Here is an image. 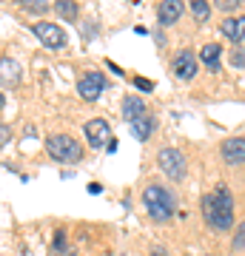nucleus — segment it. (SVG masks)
Instances as JSON below:
<instances>
[{"instance_id":"f257e3e1","label":"nucleus","mask_w":245,"mask_h":256,"mask_svg":"<svg viewBox=\"0 0 245 256\" xmlns=\"http://www.w3.org/2000/svg\"><path fill=\"white\" fill-rule=\"evenodd\" d=\"M202 216L217 234H225V230L234 228V196L225 185H217L202 200Z\"/></svg>"},{"instance_id":"f03ea898","label":"nucleus","mask_w":245,"mask_h":256,"mask_svg":"<svg viewBox=\"0 0 245 256\" xmlns=\"http://www.w3.org/2000/svg\"><path fill=\"white\" fill-rule=\"evenodd\" d=\"M143 202H145V208H148V216L157 222L168 220L174 214V196L163 185H148L143 191Z\"/></svg>"},{"instance_id":"7ed1b4c3","label":"nucleus","mask_w":245,"mask_h":256,"mask_svg":"<svg viewBox=\"0 0 245 256\" xmlns=\"http://www.w3.org/2000/svg\"><path fill=\"white\" fill-rule=\"evenodd\" d=\"M46 151L52 160L57 162H77L80 160V146H77V140H72L69 134H55V137L46 140Z\"/></svg>"},{"instance_id":"20e7f679","label":"nucleus","mask_w":245,"mask_h":256,"mask_svg":"<svg viewBox=\"0 0 245 256\" xmlns=\"http://www.w3.org/2000/svg\"><path fill=\"white\" fill-rule=\"evenodd\" d=\"M157 162L163 168V174L171 176V180H182L185 176V154L177 151V148H163L157 154Z\"/></svg>"},{"instance_id":"39448f33","label":"nucleus","mask_w":245,"mask_h":256,"mask_svg":"<svg viewBox=\"0 0 245 256\" xmlns=\"http://www.w3.org/2000/svg\"><path fill=\"white\" fill-rule=\"evenodd\" d=\"M32 32L37 34V40H40L46 48H63V46H66L63 28L55 26V23H49V20H40V23H35V26H32Z\"/></svg>"},{"instance_id":"423d86ee","label":"nucleus","mask_w":245,"mask_h":256,"mask_svg":"<svg viewBox=\"0 0 245 256\" xmlns=\"http://www.w3.org/2000/svg\"><path fill=\"white\" fill-rule=\"evenodd\" d=\"M83 131H86V140H89L91 148H109L111 128H109V122H106V120H89Z\"/></svg>"},{"instance_id":"0eeeda50","label":"nucleus","mask_w":245,"mask_h":256,"mask_svg":"<svg viewBox=\"0 0 245 256\" xmlns=\"http://www.w3.org/2000/svg\"><path fill=\"white\" fill-rule=\"evenodd\" d=\"M103 88H106V80H103L100 72H91L86 74V77H80V82H77V94H80L83 100H97L103 94Z\"/></svg>"},{"instance_id":"6e6552de","label":"nucleus","mask_w":245,"mask_h":256,"mask_svg":"<svg viewBox=\"0 0 245 256\" xmlns=\"http://www.w3.org/2000/svg\"><path fill=\"white\" fill-rule=\"evenodd\" d=\"M171 72H174V77H177V80H194V74H197V57L191 54L188 48H185V52H180V54L174 57Z\"/></svg>"},{"instance_id":"1a4fd4ad","label":"nucleus","mask_w":245,"mask_h":256,"mask_svg":"<svg viewBox=\"0 0 245 256\" xmlns=\"http://www.w3.org/2000/svg\"><path fill=\"white\" fill-rule=\"evenodd\" d=\"M222 160L228 165H242L245 162V140L242 137H231L222 142Z\"/></svg>"},{"instance_id":"9d476101","label":"nucleus","mask_w":245,"mask_h":256,"mask_svg":"<svg viewBox=\"0 0 245 256\" xmlns=\"http://www.w3.org/2000/svg\"><path fill=\"white\" fill-rule=\"evenodd\" d=\"M182 6L180 0H165V3H160V9H157V18H160V23L163 26H171V23H177L182 14Z\"/></svg>"},{"instance_id":"9b49d317","label":"nucleus","mask_w":245,"mask_h":256,"mask_svg":"<svg viewBox=\"0 0 245 256\" xmlns=\"http://www.w3.org/2000/svg\"><path fill=\"white\" fill-rule=\"evenodd\" d=\"M219 32L231 40V43H239L245 37V14H239V18H228L222 26H219Z\"/></svg>"},{"instance_id":"f8f14e48","label":"nucleus","mask_w":245,"mask_h":256,"mask_svg":"<svg viewBox=\"0 0 245 256\" xmlns=\"http://www.w3.org/2000/svg\"><path fill=\"white\" fill-rule=\"evenodd\" d=\"M123 117H126V122H134V120L145 117V102L140 97H131L128 94L126 100H123Z\"/></svg>"},{"instance_id":"ddd939ff","label":"nucleus","mask_w":245,"mask_h":256,"mask_svg":"<svg viewBox=\"0 0 245 256\" xmlns=\"http://www.w3.org/2000/svg\"><path fill=\"white\" fill-rule=\"evenodd\" d=\"M219 54H222V46L219 43H208V46H202L200 60L208 66V72H219Z\"/></svg>"},{"instance_id":"4468645a","label":"nucleus","mask_w":245,"mask_h":256,"mask_svg":"<svg viewBox=\"0 0 245 256\" xmlns=\"http://www.w3.org/2000/svg\"><path fill=\"white\" fill-rule=\"evenodd\" d=\"M128 126H131V134H134V137L140 140V142H145V140L151 137V128H154V117H148V114H145V117L134 120V122H128Z\"/></svg>"},{"instance_id":"2eb2a0df","label":"nucleus","mask_w":245,"mask_h":256,"mask_svg":"<svg viewBox=\"0 0 245 256\" xmlns=\"http://www.w3.org/2000/svg\"><path fill=\"white\" fill-rule=\"evenodd\" d=\"M18 80H20V66L15 60H0V82L12 86V82H18Z\"/></svg>"},{"instance_id":"dca6fc26","label":"nucleus","mask_w":245,"mask_h":256,"mask_svg":"<svg viewBox=\"0 0 245 256\" xmlns=\"http://www.w3.org/2000/svg\"><path fill=\"white\" fill-rule=\"evenodd\" d=\"M191 14H194V20H208L211 18V6L208 3H205V0H194V3H191Z\"/></svg>"},{"instance_id":"f3484780","label":"nucleus","mask_w":245,"mask_h":256,"mask_svg":"<svg viewBox=\"0 0 245 256\" xmlns=\"http://www.w3.org/2000/svg\"><path fill=\"white\" fill-rule=\"evenodd\" d=\"M55 12L60 14V18H66V20H74V18H77V6H74V3H69V0H60V3H55Z\"/></svg>"},{"instance_id":"a211bd4d","label":"nucleus","mask_w":245,"mask_h":256,"mask_svg":"<svg viewBox=\"0 0 245 256\" xmlns=\"http://www.w3.org/2000/svg\"><path fill=\"white\" fill-rule=\"evenodd\" d=\"M234 250H239V254L245 250V225H239V230H236V236H234Z\"/></svg>"},{"instance_id":"6ab92c4d","label":"nucleus","mask_w":245,"mask_h":256,"mask_svg":"<svg viewBox=\"0 0 245 256\" xmlns=\"http://www.w3.org/2000/svg\"><path fill=\"white\" fill-rule=\"evenodd\" d=\"M63 250H66V234L57 230L55 234V254H63Z\"/></svg>"},{"instance_id":"aec40b11","label":"nucleus","mask_w":245,"mask_h":256,"mask_svg":"<svg viewBox=\"0 0 245 256\" xmlns=\"http://www.w3.org/2000/svg\"><path fill=\"white\" fill-rule=\"evenodd\" d=\"M134 86L140 88V92H154V82H151V80H145V77H137Z\"/></svg>"},{"instance_id":"412c9836","label":"nucleus","mask_w":245,"mask_h":256,"mask_svg":"<svg viewBox=\"0 0 245 256\" xmlns=\"http://www.w3.org/2000/svg\"><path fill=\"white\" fill-rule=\"evenodd\" d=\"M23 6H26L29 12H46V3H43V0H26Z\"/></svg>"},{"instance_id":"4be33fe9","label":"nucleus","mask_w":245,"mask_h":256,"mask_svg":"<svg viewBox=\"0 0 245 256\" xmlns=\"http://www.w3.org/2000/svg\"><path fill=\"white\" fill-rule=\"evenodd\" d=\"M217 6L222 12H236V9H239V3H236V0H219Z\"/></svg>"},{"instance_id":"5701e85b","label":"nucleus","mask_w":245,"mask_h":256,"mask_svg":"<svg viewBox=\"0 0 245 256\" xmlns=\"http://www.w3.org/2000/svg\"><path fill=\"white\" fill-rule=\"evenodd\" d=\"M6 142H9V128L0 126V146H6Z\"/></svg>"},{"instance_id":"b1692460","label":"nucleus","mask_w":245,"mask_h":256,"mask_svg":"<svg viewBox=\"0 0 245 256\" xmlns=\"http://www.w3.org/2000/svg\"><path fill=\"white\" fill-rule=\"evenodd\" d=\"M234 63H236V66H245V54H242V52H236V57H234Z\"/></svg>"},{"instance_id":"393cba45","label":"nucleus","mask_w":245,"mask_h":256,"mask_svg":"<svg viewBox=\"0 0 245 256\" xmlns=\"http://www.w3.org/2000/svg\"><path fill=\"white\" fill-rule=\"evenodd\" d=\"M151 256H165V250H154V254H151Z\"/></svg>"},{"instance_id":"a878e982","label":"nucleus","mask_w":245,"mask_h":256,"mask_svg":"<svg viewBox=\"0 0 245 256\" xmlns=\"http://www.w3.org/2000/svg\"><path fill=\"white\" fill-rule=\"evenodd\" d=\"M0 108H3V92H0Z\"/></svg>"}]
</instances>
